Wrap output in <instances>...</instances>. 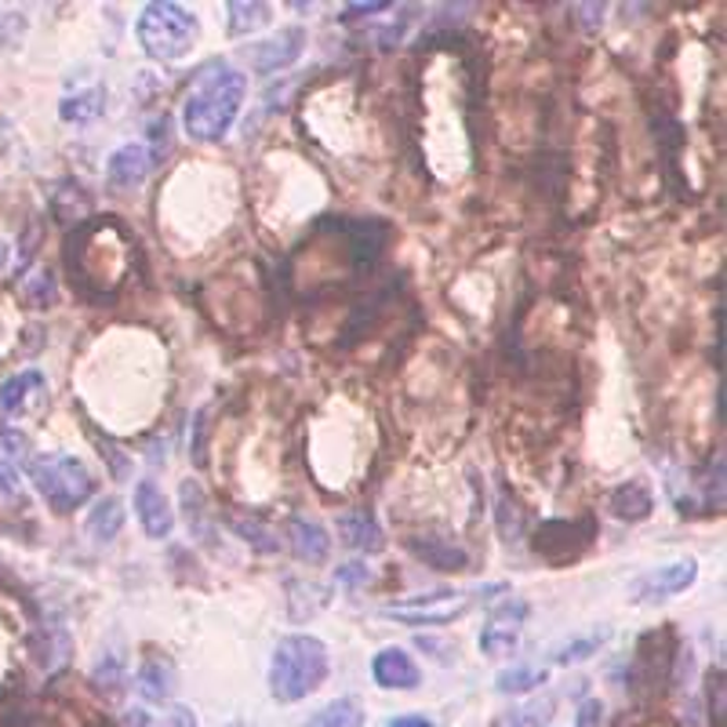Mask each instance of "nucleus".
Here are the masks:
<instances>
[{"instance_id":"1","label":"nucleus","mask_w":727,"mask_h":727,"mask_svg":"<svg viewBox=\"0 0 727 727\" xmlns=\"http://www.w3.org/2000/svg\"><path fill=\"white\" fill-rule=\"evenodd\" d=\"M244 95H248V77L241 70L222 66L219 73H205L197 81V88L189 91L186 110H182V124L186 135L197 143H219L237 121Z\"/></svg>"},{"instance_id":"2","label":"nucleus","mask_w":727,"mask_h":727,"mask_svg":"<svg viewBox=\"0 0 727 727\" xmlns=\"http://www.w3.org/2000/svg\"><path fill=\"white\" fill-rule=\"evenodd\" d=\"M331 658L328 644L320 637L295 633L284 637L273 648L270 658V691L276 702H303L306 694H313L320 683L328 680Z\"/></svg>"},{"instance_id":"3","label":"nucleus","mask_w":727,"mask_h":727,"mask_svg":"<svg viewBox=\"0 0 727 727\" xmlns=\"http://www.w3.org/2000/svg\"><path fill=\"white\" fill-rule=\"evenodd\" d=\"M138 45L149 59L157 62H175L182 56H189V48L197 45L200 23L194 12H186L182 4H171V0H153V4L143 8L138 15Z\"/></svg>"},{"instance_id":"4","label":"nucleus","mask_w":727,"mask_h":727,"mask_svg":"<svg viewBox=\"0 0 727 727\" xmlns=\"http://www.w3.org/2000/svg\"><path fill=\"white\" fill-rule=\"evenodd\" d=\"M26 469L40 491V498L56 513H73L95 495V477L73 455H34Z\"/></svg>"},{"instance_id":"5","label":"nucleus","mask_w":727,"mask_h":727,"mask_svg":"<svg viewBox=\"0 0 727 727\" xmlns=\"http://www.w3.org/2000/svg\"><path fill=\"white\" fill-rule=\"evenodd\" d=\"M593 539H596V517H590V513L575 520H542L531 534V550L534 557L560 568V564L579 560L593 545Z\"/></svg>"},{"instance_id":"6","label":"nucleus","mask_w":727,"mask_h":727,"mask_svg":"<svg viewBox=\"0 0 727 727\" xmlns=\"http://www.w3.org/2000/svg\"><path fill=\"white\" fill-rule=\"evenodd\" d=\"M469 607H473V596L469 593H436L419 604H390L382 607V615L404 626H447L455 618H463Z\"/></svg>"},{"instance_id":"7","label":"nucleus","mask_w":727,"mask_h":727,"mask_svg":"<svg viewBox=\"0 0 727 727\" xmlns=\"http://www.w3.org/2000/svg\"><path fill=\"white\" fill-rule=\"evenodd\" d=\"M303 51H306V29L303 26H284V29H276V37L244 48V59H248V66L255 73L270 77V73H281V70L292 66Z\"/></svg>"},{"instance_id":"8","label":"nucleus","mask_w":727,"mask_h":727,"mask_svg":"<svg viewBox=\"0 0 727 727\" xmlns=\"http://www.w3.org/2000/svg\"><path fill=\"white\" fill-rule=\"evenodd\" d=\"M694 579H699V564L688 557V560H677V564H666V568L648 571L644 579L633 582L629 596H633V604H658V601H669V596L683 593L688 586H694Z\"/></svg>"},{"instance_id":"9","label":"nucleus","mask_w":727,"mask_h":727,"mask_svg":"<svg viewBox=\"0 0 727 727\" xmlns=\"http://www.w3.org/2000/svg\"><path fill=\"white\" fill-rule=\"evenodd\" d=\"M149 164H153V157H149V149L143 143L116 146L110 160H106V186H110L113 194H132V189H138L146 182Z\"/></svg>"},{"instance_id":"10","label":"nucleus","mask_w":727,"mask_h":727,"mask_svg":"<svg viewBox=\"0 0 727 727\" xmlns=\"http://www.w3.org/2000/svg\"><path fill=\"white\" fill-rule=\"evenodd\" d=\"M135 517L149 539L157 542L168 539L171 528H175V513H171V502L164 491H160L157 480H138L135 484Z\"/></svg>"},{"instance_id":"11","label":"nucleus","mask_w":727,"mask_h":727,"mask_svg":"<svg viewBox=\"0 0 727 727\" xmlns=\"http://www.w3.org/2000/svg\"><path fill=\"white\" fill-rule=\"evenodd\" d=\"M408 550L433 571H466L469 568V553L458 542L444 539V534H415V539H408Z\"/></svg>"},{"instance_id":"12","label":"nucleus","mask_w":727,"mask_h":727,"mask_svg":"<svg viewBox=\"0 0 727 727\" xmlns=\"http://www.w3.org/2000/svg\"><path fill=\"white\" fill-rule=\"evenodd\" d=\"M371 677H375L379 688L415 691L419 688V680H422V673L404 648H386V651H379L375 662H371Z\"/></svg>"},{"instance_id":"13","label":"nucleus","mask_w":727,"mask_h":727,"mask_svg":"<svg viewBox=\"0 0 727 727\" xmlns=\"http://www.w3.org/2000/svg\"><path fill=\"white\" fill-rule=\"evenodd\" d=\"M175 688H178V673L168 655H149L143 666H138L135 691L143 694L146 702H168L171 694H175Z\"/></svg>"},{"instance_id":"14","label":"nucleus","mask_w":727,"mask_h":727,"mask_svg":"<svg viewBox=\"0 0 727 727\" xmlns=\"http://www.w3.org/2000/svg\"><path fill=\"white\" fill-rule=\"evenodd\" d=\"M37 401H45V375L40 371H19L15 379L0 386V415H8V419L26 415Z\"/></svg>"},{"instance_id":"15","label":"nucleus","mask_w":727,"mask_h":727,"mask_svg":"<svg viewBox=\"0 0 727 727\" xmlns=\"http://www.w3.org/2000/svg\"><path fill=\"white\" fill-rule=\"evenodd\" d=\"M338 534L342 542L349 545V550H360V553H382V545H386V534H382L375 513L368 509H349L338 517Z\"/></svg>"},{"instance_id":"16","label":"nucleus","mask_w":727,"mask_h":727,"mask_svg":"<svg viewBox=\"0 0 727 727\" xmlns=\"http://www.w3.org/2000/svg\"><path fill=\"white\" fill-rule=\"evenodd\" d=\"M287 545H292L295 557L306 560V564H324L328 553H331L328 531L320 528V523L306 520V517H292V520H287Z\"/></svg>"},{"instance_id":"17","label":"nucleus","mask_w":727,"mask_h":727,"mask_svg":"<svg viewBox=\"0 0 727 727\" xmlns=\"http://www.w3.org/2000/svg\"><path fill=\"white\" fill-rule=\"evenodd\" d=\"M178 495H182V509H186V528H189V534H194V539H200L205 545H219L215 523H211L208 498H205V491H200L197 480H186Z\"/></svg>"},{"instance_id":"18","label":"nucleus","mask_w":727,"mask_h":727,"mask_svg":"<svg viewBox=\"0 0 727 727\" xmlns=\"http://www.w3.org/2000/svg\"><path fill=\"white\" fill-rule=\"evenodd\" d=\"M607 509H612L618 520L637 523V520H644L651 509H655V498H651L648 484H640V480H626V484H618L612 491V498H607Z\"/></svg>"},{"instance_id":"19","label":"nucleus","mask_w":727,"mask_h":727,"mask_svg":"<svg viewBox=\"0 0 727 727\" xmlns=\"http://www.w3.org/2000/svg\"><path fill=\"white\" fill-rule=\"evenodd\" d=\"M88 534L95 542H113L116 534H121V528H124V502L121 498H102V502H95V509H91V517H88Z\"/></svg>"},{"instance_id":"20","label":"nucleus","mask_w":727,"mask_h":727,"mask_svg":"<svg viewBox=\"0 0 727 727\" xmlns=\"http://www.w3.org/2000/svg\"><path fill=\"white\" fill-rule=\"evenodd\" d=\"M287 590V612H292V618L295 623H303V618H313L320 607L328 604V590L324 586H317V582H303V579H292L284 586Z\"/></svg>"},{"instance_id":"21","label":"nucleus","mask_w":727,"mask_h":727,"mask_svg":"<svg viewBox=\"0 0 727 727\" xmlns=\"http://www.w3.org/2000/svg\"><path fill=\"white\" fill-rule=\"evenodd\" d=\"M306 727H364V705L360 699H335L309 716Z\"/></svg>"},{"instance_id":"22","label":"nucleus","mask_w":727,"mask_h":727,"mask_svg":"<svg viewBox=\"0 0 727 727\" xmlns=\"http://www.w3.org/2000/svg\"><path fill=\"white\" fill-rule=\"evenodd\" d=\"M102 106H106V91L88 88V91H77V95H70V99H62L59 116L66 124H88L102 113Z\"/></svg>"},{"instance_id":"23","label":"nucleus","mask_w":727,"mask_h":727,"mask_svg":"<svg viewBox=\"0 0 727 727\" xmlns=\"http://www.w3.org/2000/svg\"><path fill=\"white\" fill-rule=\"evenodd\" d=\"M520 644V629L509 626V623H488L480 629V651L491 658H502V655H513Z\"/></svg>"},{"instance_id":"24","label":"nucleus","mask_w":727,"mask_h":727,"mask_svg":"<svg viewBox=\"0 0 727 727\" xmlns=\"http://www.w3.org/2000/svg\"><path fill=\"white\" fill-rule=\"evenodd\" d=\"M262 26H270V4H244V0H233L230 4V34L233 37H248Z\"/></svg>"},{"instance_id":"25","label":"nucleus","mask_w":727,"mask_h":727,"mask_svg":"<svg viewBox=\"0 0 727 727\" xmlns=\"http://www.w3.org/2000/svg\"><path fill=\"white\" fill-rule=\"evenodd\" d=\"M124 727H200L197 713L186 710V705H175V710H168L160 720H153L146 710H132L124 716Z\"/></svg>"},{"instance_id":"26","label":"nucleus","mask_w":727,"mask_h":727,"mask_svg":"<svg viewBox=\"0 0 727 727\" xmlns=\"http://www.w3.org/2000/svg\"><path fill=\"white\" fill-rule=\"evenodd\" d=\"M545 677H550V673H545V669H534V666H517V669L498 673L495 688H498L502 694H528V691L539 688V683H545Z\"/></svg>"},{"instance_id":"27","label":"nucleus","mask_w":727,"mask_h":727,"mask_svg":"<svg viewBox=\"0 0 727 727\" xmlns=\"http://www.w3.org/2000/svg\"><path fill=\"white\" fill-rule=\"evenodd\" d=\"M495 517H498V531H502V539H506V542H517L523 534V506L517 502L513 491H502Z\"/></svg>"},{"instance_id":"28","label":"nucleus","mask_w":727,"mask_h":727,"mask_svg":"<svg viewBox=\"0 0 727 727\" xmlns=\"http://www.w3.org/2000/svg\"><path fill=\"white\" fill-rule=\"evenodd\" d=\"M233 528H237V534L251 545V550H259V553H276V550H281L276 534H273L270 528H266V523H259V520H244V517H237V520H233Z\"/></svg>"},{"instance_id":"29","label":"nucleus","mask_w":727,"mask_h":727,"mask_svg":"<svg viewBox=\"0 0 727 727\" xmlns=\"http://www.w3.org/2000/svg\"><path fill=\"white\" fill-rule=\"evenodd\" d=\"M91 680L99 683V688L116 694V691H121V683H124V662L116 658V655H102L99 666L91 669Z\"/></svg>"},{"instance_id":"30","label":"nucleus","mask_w":727,"mask_h":727,"mask_svg":"<svg viewBox=\"0 0 727 727\" xmlns=\"http://www.w3.org/2000/svg\"><path fill=\"white\" fill-rule=\"evenodd\" d=\"M607 640V629H601V633H590V637H582V640H571V644H564L560 648V655H557V662H582V658H590V655H596L601 651V644Z\"/></svg>"},{"instance_id":"31","label":"nucleus","mask_w":727,"mask_h":727,"mask_svg":"<svg viewBox=\"0 0 727 727\" xmlns=\"http://www.w3.org/2000/svg\"><path fill=\"white\" fill-rule=\"evenodd\" d=\"M208 415H211V408H200L197 419H194V444H189V452H194V463H197V466L208 463V430H211Z\"/></svg>"},{"instance_id":"32","label":"nucleus","mask_w":727,"mask_h":727,"mask_svg":"<svg viewBox=\"0 0 727 727\" xmlns=\"http://www.w3.org/2000/svg\"><path fill=\"white\" fill-rule=\"evenodd\" d=\"M364 582H371L368 564L353 560V564H342V568H335V586H342V590H360Z\"/></svg>"},{"instance_id":"33","label":"nucleus","mask_w":727,"mask_h":727,"mask_svg":"<svg viewBox=\"0 0 727 727\" xmlns=\"http://www.w3.org/2000/svg\"><path fill=\"white\" fill-rule=\"evenodd\" d=\"M26 298L34 306H51L56 303V281H51V273H34V281L26 284Z\"/></svg>"},{"instance_id":"34","label":"nucleus","mask_w":727,"mask_h":727,"mask_svg":"<svg viewBox=\"0 0 727 727\" xmlns=\"http://www.w3.org/2000/svg\"><path fill=\"white\" fill-rule=\"evenodd\" d=\"M710 716L716 727H724V669L710 677Z\"/></svg>"},{"instance_id":"35","label":"nucleus","mask_w":727,"mask_h":727,"mask_svg":"<svg viewBox=\"0 0 727 727\" xmlns=\"http://www.w3.org/2000/svg\"><path fill=\"white\" fill-rule=\"evenodd\" d=\"M386 8H390L386 0H368V4H349V8H346V15H342V19H346V23H357V19H368V15H375V12H386Z\"/></svg>"},{"instance_id":"36","label":"nucleus","mask_w":727,"mask_h":727,"mask_svg":"<svg viewBox=\"0 0 727 727\" xmlns=\"http://www.w3.org/2000/svg\"><path fill=\"white\" fill-rule=\"evenodd\" d=\"M601 716H604V705L596 702V699H590V702H582L579 720H575V727H601Z\"/></svg>"},{"instance_id":"37","label":"nucleus","mask_w":727,"mask_h":727,"mask_svg":"<svg viewBox=\"0 0 727 727\" xmlns=\"http://www.w3.org/2000/svg\"><path fill=\"white\" fill-rule=\"evenodd\" d=\"M0 491L4 495H15L19 491V469L15 463H4V458H0Z\"/></svg>"},{"instance_id":"38","label":"nucleus","mask_w":727,"mask_h":727,"mask_svg":"<svg viewBox=\"0 0 727 727\" xmlns=\"http://www.w3.org/2000/svg\"><path fill=\"white\" fill-rule=\"evenodd\" d=\"M390 727H433V724L426 720V716H415V713H408V716H397V720H393Z\"/></svg>"},{"instance_id":"39","label":"nucleus","mask_w":727,"mask_h":727,"mask_svg":"<svg viewBox=\"0 0 727 727\" xmlns=\"http://www.w3.org/2000/svg\"><path fill=\"white\" fill-rule=\"evenodd\" d=\"M502 727H523V716H520V713H509L506 720H502Z\"/></svg>"}]
</instances>
